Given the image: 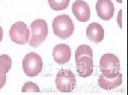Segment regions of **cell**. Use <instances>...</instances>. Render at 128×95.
<instances>
[{
    "mask_svg": "<svg viewBox=\"0 0 128 95\" xmlns=\"http://www.w3.org/2000/svg\"><path fill=\"white\" fill-rule=\"evenodd\" d=\"M52 28L54 34L57 37L66 40L73 34L74 24L71 17L68 15H61L55 17L52 22Z\"/></svg>",
    "mask_w": 128,
    "mask_h": 95,
    "instance_id": "1",
    "label": "cell"
},
{
    "mask_svg": "<svg viewBox=\"0 0 128 95\" xmlns=\"http://www.w3.org/2000/svg\"><path fill=\"white\" fill-rule=\"evenodd\" d=\"M48 32V25L44 20H35L30 25L29 45L32 47H38L45 40Z\"/></svg>",
    "mask_w": 128,
    "mask_h": 95,
    "instance_id": "2",
    "label": "cell"
},
{
    "mask_svg": "<svg viewBox=\"0 0 128 95\" xmlns=\"http://www.w3.org/2000/svg\"><path fill=\"white\" fill-rule=\"evenodd\" d=\"M100 69L102 75L107 78H114L120 73V63L115 55L107 53L102 56L100 59Z\"/></svg>",
    "mask_w": 128,
    "mask_h": 95,
    "instance_id": "3",
    "label": "cell"
},
{
    "mask_svg": "<svg viewBox=\"0 0 128 95\" xmlns=\"http://www.w3.org/2000/svg\"><path fill=\"white\" fill-rule=\"evenodd\" d=\"M22 69L28 76L34 77L38 75L43 69V61L40 55L35 52H29L22 60Z\"/></svg>",
    "mask_w": 128,
    "mask_h": 95,
    "instance_id": "4",
    "label": "cell"
},
{
    "mask_svg": "<svg viewBox=\"0 0 128 95\" xmlns=\"http://www.w3.org/2000/svg\"><path fill=\"white\" fill-rule=\"evenodd\" d=\"M56 85L60 92H70L76 86L75 75L71 70L62 69L56 74Z\"/></svg>",
    "mask_w": 128,
    "mask_h": 95,
    "instance_id": "5",
    "label": "cell"
},
{
    "mask_svg": "<svg viewBox=\"0 0 128 95\" xmlns=\"http://www.w3.org/2000/svg\"><path fill=\"white\" fill-rule=\"evenodd\" d=\"M12 41L18 45H25L29 41L30 31L25 22H17L11 26L9 32Z\"/></svg>",
    "mask_w": 128,
    "mask_h": 95,
    "instance_id": "6",
    "label": "cell"
},
{
    "mask_svg": "<svg viewBox=\"0 0 128 95\" xmlns=\"http://www.w3.org/2000/svg\"><path fill=\"white\" fill-rule=\"evenodd\" d=\"M72 11L76 19L81 22H87L90 17V7L83 0H75L72 5Z\"/></svg>",
    "mask_w": 128,
    "mask_h": 95,
    "instance_id": "7",
    "label": "cell"
},
{
    "mask_svg": "<svg viewBox=\"0 0 128 95\" xmlns=\"http://www.w3.org/2000/svg\"><path fill=\"white\" fill-rule=\"evenodd\" d=\"M96 10L98 16L104 21L110 20L114 13V7L111 0H98Z\"/></svg>",
    "mask_w": 128,
    "mask_h": 95,
    "instance_id": "8",
    "label": "cell"
},
{
    "mask_svg": "<svg viewBox=\"0 0 128 95\" xmlns=\"http://www.w3.org/2000/svg\"><path fill=\"white\" fill-rule=\"evenodd\" d=\"M93 60L88 56H82L76 60V69L80 76L88 77L93 73Z\"/></svg>",
    "mask_w": 128,
    "mask_h": 95,
    "instance_id": "9",
    "label": "cell"
},
{
    "mask_svg": "<svg viewBox=\"0 0 128 95\" xmlns=\"http://www.w3.org/2000/svg\"><path fill=\"white\" fill-rule=\"evenodd\" d=\"M53 58L58 64H65L70 60L71 49L66 44H58L55 46L52 51Z\"/></svg>",
    "mask_w": 128,
    "mask_h": 95,
    "instance_id": "10",
    "label": "cell"
},
{
    "mask_svg": "<svg viewBox=\"0 0 128 95\" xmlns=\"http://www.w3.org/2000/svg\"><path fill=\"white\" fill-rule=\"evenodd\" d=\"M86 36L92 42H101L104 39V28L98 22H92L86 28Z\"/></svg>",
    "mask_w": 128,
    "mask_h": 95,
    "instance_id": "11",
    "label": "cell"
},
{
    "mask_svg": "<svg viewBox=\"0 0 128 95\" xmlns=\"http://www.w3.org/2000/svg\"><path fill=\"white\" fill-rule=\"evenodd\" d=\"M122 83V74L119 73L114 78H107L104 75H100L98 79V86L105 90H111L118 87Z\"/></svg>",
    "mask_w": 128,
    "mask_h": 95,
    "instance_id": "12",
    "label": "cell"
},
{
    "mask_svg": "<svg viewBox=\"0 0 128 95\" xmlns=\"http://www.w3.org/2000/svg\"><path fill=\"white\" fill-rule=\"evenodd\" d=\"M12 61L10 56L0 55V75H6L11 69Z\"/></svg>",
    "mask_w": 128,
    "mask_h": 95,
    "instance_id": "13",
    "label": "cell"
},
{
    "mask_svg": "<svg viewBox=\"0 0 128 95\" xmlns=\"http://www.w3.org/2000/svg\"><path fill=\"white\" fill-rule=\"evenodd\" d=\"M82 56H88L90 58L93 57V52L92 50L89 45H81L76 49L75 51V61L79 59Z\"/></svg>",
    "mask_w": 128,
    "mask_h": 95,
    "instance_id": "14",
    "label": "cell"
},
{
    "mask_svg": "<svg viewBox=\"0 0 128 95\" xmlns=\"http://www.w3.org/2000/svg\"><path fill=\"white\" fill-rule=\"evenodd\" d=\"M50 7L54 10H63L67 9L70 0H48Z\"/></svg>",
    "mask_w": 128,
    "mask_h": 95,
    "instance_id": "15",
    "label": "cell"
},
{
    "mask_svg": "<svg viewBox=\"0 0 128 95\" xmlns=\"http://www.w3.org/2000/svg\"><path fill=\"white\" fill-rule=\"evenodd\" d=\"M22 92H40V89L38 86L32 81L26 82L22 86Z\"/></svg>",
    "mask_w": 128,
    "mask_h": 95,
    "instance_id": "16",
    "label": "cell"
},
{
    "mask_svg": "<svg viewBox=\"0 0 128 95\" xmlns=\"http://www.w3.org/2000/svg\"><path fill=\"white\" fill-rule=\"evenodd\" d=\"M117 22H118L120 28H122V10H120L119 11L118 17H117Z\"/></svg>",
    "mask_w": 128,
    "mask_h": 95,
    "instance_id": "17",
    "label": "cell"
},
{
    "mask_svg": "<svg viewBox=\"0 0 128 95\" xmlns=\"http://www.w3.org/2000/svg\"><path fill=\"white\" fill-rule=\"evenodd\" d=\"M6 83V75H0V89Z\"/></svg>",
    "mask_w": 128,
    "mask_h": 95,
    "instance_id": "18",
    "label": "cell"
},
{
    "mask_svg": "<svg viewBox=\"0 0 128 95\" xmlns=\"http://www.w3.org/2000/svg\"><path fill=\"white\" fill-rule=\"evenodd\" d=\"M3 28H2V27L0 26V42L2 41V40H3Z\"/></svg>",
    "mask_w": 128,
    "mask_h": 95,
    "instance_id": "19",
    "label": "cell"
},
{
    "mask_svg": "<svg viewBox=\"0 0 128 95\" xmlns=\"http://www.w3.org/2000/svg\"><path fill=\"white\" fill-rule=\"evenodd\" d=\"M116 1L118 2V3L120 4V3H122V2H123V0H116Z\"/></svg>",
    "mask_w": 128,
    "mask_h": 95,
    "instance_id": "20",
    "label": "cell"
}]
</instances>
